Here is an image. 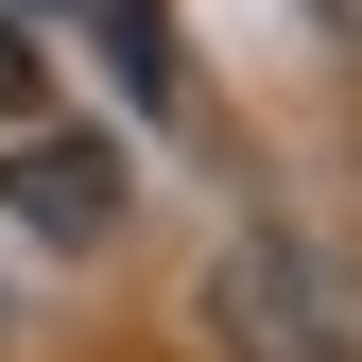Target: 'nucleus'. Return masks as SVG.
Instances as JSON below:
<instances>
[{
    "instance_id": "obj_1",
    "label": "nucleus",
    "mask_w": 362,
    "mask_h": 362,
    "mask_svg": "<svg viewBox=\"0 0 362 362\" xmlns=\"http://www.w3.org/2000/svg\"><path fill=\"white\" fill-rule=\"evenodd\" d=\"M0 207H18L35 242H104V224H121V156H104V121H52V104H35L18 139H0Z\"/></svg>"
},
{
    "instance_id": "obj_2",
    "label": "nucleus",
    "mask_w": 362,
    "mask_h": 362,
    "mask_svg": "<svg viewBox=\"0 0 362 362\" xmlns=\"http://www.w3.org/2000/svg\"><path fill=\"white\" fill-rule=\"evenodd\" d=\"M86 18H104V52H121V86L156 104V86H173V35H156V0H86Z\"/></svg>"
},
{
    "instance_id": "obj_3",
    "label": "nucleus",
    "mask_w": 362,
    "mask_h": 362,
    "mask_svg": "<svg viewBox=\"0 0 362 362\" xmlns=\"http://www.w3.org/2000/svg\"><path fill=\"white\" fill-rule=\"evenodd\" d=\"M35 121V52H18V18H0V139Z\"/></svg>"
}]
</instances>
